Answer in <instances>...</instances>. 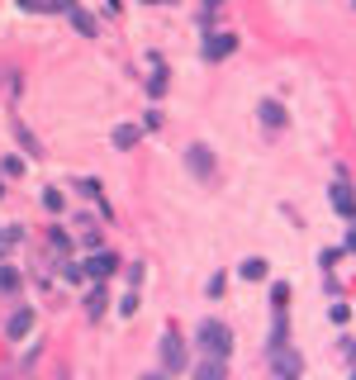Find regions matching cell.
Returning <instances> with one entry per match:
<instances>
[{
	"label": "cell",
	"instance_id": "20",
	"mask_svg": "<svg viewBox=\"0 0 356 380\" xmlns=\"http://www.w3.org/2000/svg\"><path fill=\"white\" fill-rule=\"evenodd\" d=\"M119 314H124V319H129V314H138V295H134V290L124 295V304H119Z\"/></svg>",
	"mask_w": 356,
	"mask_h": 380
},
{
	"label": "cell",
	"instance_id": "7",
	"mask_svg": "<svg viewBox=\"0 0 356 380\" xmlns=\"http://www.w3.org/2000/svg\"><path fill=\"white\" fill-rule=\"evenodd\" d=\"M29 328H33V309H15V314H10V324H5V338H10V342H19V338H29Z\"/></svg>",
	"mask_w": 356,
	"mask_h": 380
},
{
	"label": "cell",
	"instance_id": "16",
	"mask_svg": "<svg viewBox=\"0 0 356 380\" xmlns=\"http://www.w3.org/2000/svg\"><path fill=\"white\" fill-rule=\"evenodd\" d=\"M15 134H19V143H24V152H33V157H38V152H43V148H38V138L29 134L24 124H15Z\"/></svg>",
	"mask_w": 356,
	"mask_h": 380
},
{
	"label": "cell",
	"instance_id": "22",
	"mask_svg": "<svg viewBox=\"0 0 356 380\" xmlns=\"http://www.w3.org/2000/svg\"><path fill=\"white\" fill-rule=\"evenodd\" d=\"M219 5H223V0H200V19H209V15H214Z\"/></svg>",
	"mask_w": 356,
	"mask_h": 380
},
{
	"label": "cell",
	"instance_id": "27",
	"mask_svg": "<svg viewBox=\"0 0 356 380\" xmlns=\"http://www.w3.org/2000/svg\"><path fill=\"white\" fill-rule=\"evenodd\" d=\"M352 5H356V0H352Z\"/></svg>",
	"mask_w": 356,
	"mask_h": 380
},
{
	"label": "cell",
	"instance_id": "2",
	"mask_svg": "<svg viewBox=\"0 0 356 380\" xmlns=\"http://www.w3.org/2000/svg\"><path fill=\"white\" fill-rule=\"evenodd\" d=\"M162 371H171V376L191 371V352H186V342H181L176 333H166V338H162Z\"/></svg>",
	"mask_w": 356,
	"mask_h": 380
},
{
	"label": "cell",
	"instance_id": "24",
	"mask_svg": "<svg viewBox=\"0 0 356 380\" xmlns=\"http://www.w3.org/2000/svg\"><path fill=\"white\" fill-rule=\"evenodd\" d=\"M105 10H110V15H119V10H124V0H105Z\"/></svg>",
	"mask_w": 356,
	"mask_h": 380
},
{
	"label": "cell",
	"instance_id": "9",
	"mask_svg": "<svg viewBox=\"0 0 356 380\" xmlns=\"http://www.w3.org/2000/svg\"><path fill=\"white\" fill-rule=\"evenodd\" d=\"M67 19H72V29H81L86 38H95V19H90V15H86L81 5H67Z\"/></svg>",
	"mask_w": 356,
	"mask_h": 380
},
{
	"label": "cell",
	"instance_id": "5",
	"mask_svg": "<svg viewBox=\"0 0 356 380\" xmlns=\"http://www.w3.org/2000/svg\"><path fill=\"white\" fill-rule=\"evenodd\" d=\"M186 166H191L195 176H200V181H204V176H214V152H209V148H204V143H195L191 152H186Z\"/></svg>",
	"mask_w": 356,
	"mask_h": 380
},
{
	"label": "cell",
	"instance_id": "11",
	"mask_svg": "<svg viewBox=\"0 0 356 380\" xmlns=\"http://www.w3.org/2000/svg\"><path fill=\"white\" fill-rule=\"evenodd\" d=\"M285 338H290V328H285V309H275V328H271V338H266V352H271V347H285Z\"/></svg>",
	"mask_w": 356,
	"mask_h": 380
},
{
	"label": "cell",
	"instance_id": "12",
	"mask_svg": "<svg viewBox=\"0 0 356 380\" xmlns=\"http://www.w3.org/2000/svg\"><path fill=\"white\" fill-rule=\"evenodd\" d=\"M223 361H228V356H209V361H200L195 376H200V380H219L223 376Z\"/></svg>",
	"mask_w": 356,
	"mask_h": 380
},
{
	"label": "cell",
	"instance_id": "26",
	"mask_svg": "<svg viewBox=\"0 0 356 380\" xmlns=\"http://www.w3.org/2000/svg\"><path fill=\"white\" fill-rule=\"evenodd\" d=\"M162 5H176V0H162Z\"/></svg>",
	"mask_w": 356,
	"mask_h": 380
},
{
	"label": "cell",
	"instance_id": "25",
	"mask_svg": "<svg viewBox=\"0 0 356 380\" xmlns=\"http://www.w3.org/2000/svg\"><path fill=\"white\" fill-rule=\"evenodd\" d=\"M347 252H356V228H352V233H347Z\"/></svg>",
	"mask_w": 356,
	"mask_h": 380
},
{
	"label": "cell",
	"instance_id": "23",
	"mask_svg": "<svg viewBox=\"0 0 356 380\" xmlns=\"http://www.w3.org/2000/svg\"><path fill=\"white\" fill-rule=\"evenodd\" d=\"M19 5H24V10H53L48 0H19Z\"/></svg>",
	"mask_w": 356,
	"mask_h": 380
},
{
	"label": "cell",
	"instance_id": "3",
	"mask_svg": "<svg viewBox=\"0 0 356 380\" xmlns=\"http://www.w3.org/2000/svg\"><path fill=\"white\" fill-rule=\"evenodd\" d=\"M238 53V33H209L204 38V57L209 62H223V57H233Z\"/></svg>",
	"mask_w": 356,
	"mask_h": 380
},
{
	"label": "cell",
	"instance_id": "13",
	"mask_svg": "<svg viewBox=\"0 0 356 380\" xmlns=\"http://www.w3.org/2000/svg\"><path fill=\"white\" fill-rule=\"evenodd\" d=\"M105 304H110L105 290H90V295H86V314H90V319H100V314H105Z\"/></svg>",
	"mask_w": 356,
	"mask_h": 380
},
{
	"label": "cell",
	"instance_id": "1",
	"mask_svg": "<svg viewBox=\"0 0 356 380\" xmlns=\"http://www.w3.org/2000/svg\"><path fill=\"white\" fill-rule=\"evenodd\" d=\"M195 347L204 356H228L233 352V328L223 324V319H204V324L195 328Z\"/></svg>",
	"mask_w": 356,
	"mask_h": 380
},
{
	"label": "cell",
	"instance_id": "18",
	"mask_svg": "<svg viewBox=\"0 0 356 380\" xmlns=\"http://www.w3.org/2000/svg\"><path fill=\"white\" fill-rule=\"evenodd\" d=\"M290 304V285H271V309H285Z\"/></svg>",
	"mask_w": 356,
	"mask_h": 380
},
{
	"label": "cell",
	"instance_id": "14",
	"mask_svg": "<svg viewBox=\"0 0 356 380\" xmlns=\"http://www.w3.org/2000/svg\"><path fill=\"white\" fill-rule=\"evenodd\" d=\"M134 143H138V129H134V124H119V129H114V148H124V152H129Z\"/></svg>",
	"mask_w": 356,
	"mask_h": 380
},
{
	"label": "cell",
	"instance_id": "17",
	"mask_svg": "<svg viewBox=\"0 0 356 380\" xmlns=\"http://www.w3.org/2000/svg\"><path fill=\"white\" fill-rule=\"evenodd\" d=\"M76 190H81L86 200H100V181H95V176H81V181H76Z\"/></svg>",
	"mask_w": 356,
	"mask_h": 380
},
{
	"label": "cell",
	"instance_id": "4",
	"mask_svg": "<svg viewBox=\"0 0 356 380\" xmlns=\"http://www.w3.org/2000/svg\"><path fill=\"white\" fill-rule=\"evenodd\" d=\"M266 366H271L275 376H300L304 371V361L290 352V347H271V361H266Z\"/></svg>",
	"mask_w": 356,
	"mask_h": 380
},
{
	"label": "cell",
	"instance_id": "6",
	"mask_svg": "<svg viewBox=\"0 0 356 380\" xmlns=\"http://www.w3.org/2000/svg\"><path fill=\"white\" fill-rule=\"evenodd\" d=\"M81 271H86V276H95V280H105V276L119 271V257H114V252H95V257L86 262Z\"/></svg>",
	"mask_w": 356,
	"mask_h": 380
},
{
	"label": "cell",
	"instance_id": "15",
	"mask_svg": "<svg viewBox=\"0 0 356 380\" xmlns=\"http://www.w3.org/2000/svg\"><path fill=\"white\" fill-rule=\"evenodd\" d=\"M243 276H247V280H266V257H247Z\"/></svg>",
	"mask_w": 356,
	"mask_h": 380
},
{
	"label": "cell",
	"instance_id": "8",
	"mask_svg": "<svg viewBox=\"0 0 356 380\" xmlns=\"http://www.w3.org/2000/svg\"><path fill=\"white\" fill-rule=\"evenodd\" d=\"M257 114H261V124H266V129H285V105H280V100H261Z\"/></svg>",
	"mask_w": 356,
	"mask_h": 380
},
{
	"label": "cell",
	"instance_id": "10",
	"mask_svg": "<svg viewBox=\"0 0 356 380\" xmlns=\"http://www.w3.org/2000/svg\"><path fill=\"white\" fill-rule=\"evenodd\" d=\"M332 209H337V214H347V219H356V195L337 186V190H332Z\"/></svg>",
	"mask_w": 356,
	"mask_h": 380
},
{
	"label": "cell",
	"instance_id": "19",
	"mask_svg": "<svg viewBox=\"0 0 356 380\" xmlns=\"http://www.w3.org/2000/svg\"><path fill=\"white\" fill-rule=\"evenodd\" d=\"M43 205H48V209H53V214H57V209H62L67 200H62V190H43Z\"/></svg>",
	"mask_w": 356,
	"mask_h": 380
},
{
	"label": "cell",
	"instance_id": "21",
	"mask_svg": "<svg viewBox=\"0 0 356 380\" xmlns=\"http://www.w3.org/2000/svg\"><path fill=\"white\" fill-rule=\"evenodd\" d=\"M328 314H332V324H347V319H352V309H347V304H332Z\"/></svg>",
	"mask_w": 356,
	"mask_h": 380
}]
</instances>
